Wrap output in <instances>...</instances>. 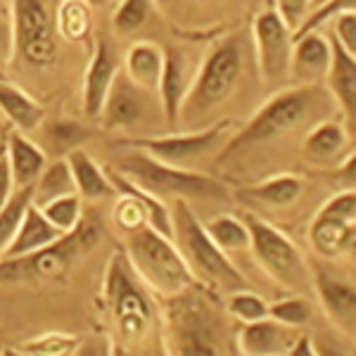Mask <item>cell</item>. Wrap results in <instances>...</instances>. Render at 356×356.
<instances>
[{
	"label": "cell",
	"mask_w": 356,
	"mask_h": 356,
	"mask_svg": "<svg viewBox=\"0 0 356 356\" xmlns=\"http://www.w3.org/2000/svg\"><path fill=\"white\" fill-rule=\"evenodd\" d=\"M100 302L112 323L114 340L124 352H136L154 332L157 309H154L152 290L138 278L129 257L122 250H114L102 278Z\"/></svg>",
	"instance_id": "obj_1"
},
{
	"label": "cell",
	"mask_w": 356,
	"mask_h": 356,
	"mask_svg": "<svg viewBox=\"0 0 356 356\" xmlns=\"http://www.w3.org/2000/svg\"><path fill=\"white\" fill-rule=\"evenodd\" d=\"M332 105L335 100L325 90V86H295L278 90L238 134L228 138L219 159H231L250 147L278 140L321 114H328Z\"/></svg>",
	"instance_id": "obj_2"
},
{
	"label": "cell",
	"mask_w": 356,
	"mask_h": 356,
	"mask_svg": "<svg viewBox=\"0 0 356 356\" xmlns=\"http://www.w3.org/2000/svg\"><path fill=\"white\" fill-rule=\"evenodd\" d=\"M245 69V48L240 36L223 38L209 50L197 67L195 81L178 112V124L186 131L209 122V114L226 105L238 88Z\"/></svg>",
	"instance_id": "obj_3"
},
{
	"label": "cell",
	"mask_w": 356,
	"mask_h": 356,
	"mask_svg": "<svg viewBox=\"0 0 356 356\" xmlns=\"http://www.w3.org/2000/svg\"><path fill=\"white\" fill-rule=\"evenodd\" d=\"M110 169L145 193L154 195L159 200H228V186H223L219 178L200 174L195 169H176V166L162 164L152 159L150 154L126 147L124 154H119Z\"/></svg>",
	"instance_id": "obj_4"
},
{
	"label": "cell",
	"mask_w": 356,
	"mask_h": 356,
	"mask_svg": "<svg viewBox=\"0 0 356 356\" xmlns=\"http://www.w3.org/2000/svg\"><path fill=\"white\" fill-rule=\"evenodd\" d=\"M176 207L171 209V226H174V245L178 247L181 257L186 259L188 268L193 271L195 280L219 288L223 292L247 290L245 275L235 268L226 252L216 247L214 240L207 235L204 223L195 216L188 200H174Z\"/></svg>",
	"instance_id": "obj_5"
},
{
	"label": "cell",
	"mask_w": 356,
	"mask_h": 356,
	"mask_svg": "<svg viewBox=\"0 0 356 356\" xmlns=\"http://www.w3.org/2000/svg\"><path fill=\"white\" fill-rule=\"evenodd\" d=\"M126 257H129L138 278L152 292H159L164 297H176L197 285L174 240L159 235L147 223L129 231Z\"/></svg>",
	"instance_id": "obj_6"
},
{
	"label": "cell",
	"mask_w": 356,
	"mask_h": 356,
	"mask_svg": "<svg viewBox=\"0 0 356 356\" xmlns=\"http://www.w3.org/2000/svg\"><path fill=\"white\" fill-rule=\"evenodd\" d=\"M97 240H100V231L95 223L81 221L72 233L62 235L53 245L13 257V259H0V285H43L50 280L67 278L76 257L81 252L93 250Z\"/></svg>",
	"instance_id": "obj_7"
},
{
	"label": "cell",
	"mask_w": 356,
	"mask_h": 356,
	"mask_svg": "<svg viewBox=\"0 0 356 356\" xmlns=\"http://www.w3.org/2000/svg\"><path fill=\"white\" fill-rule=\"evenodd\" d=\"M57 10L60 0H13V55L24 65L45 69L57 62L62 38Z\"/></svg>",
	"instance_id": "obj_8"
},
{
	"label": "cell",
	"mask_w": 356,
	"mask_h": 356,
	"mask_svg": "<svg viewBox=\"0 0 356 356\" xmlns=\"http://www.w3.org/2000/svg\"><path fill=\"white\" fill-rule=\"evenodd\" d=\"M169 316L174 356H223L219 318L195 295V285L174 297Z\"/></svg>",
	"instance_id": "obj_9"
},
{
	"label": "cell",
	"mask_w": 356,
	"mask_h": 356,
	"mask_svg": "<svg viewBox=\"0 0 356 356\" xmlns=\"http://www.w3.org/2000/svg\"><path fill=\"white\" fill-rule=\"evenodd\" d=\"M233 136L228 124H214L202 131H186L181 136H157V138H126L119 145L134 147L152 159L176 169H193L195 164L204 162L209 157H216L228 138Z\"/></svg>",
	"instance_id": "obj_10"
},
{
	"label": "cell",
	"mask_w": 356,
	"mask_h": 356,
	"mask_svg": "<svg viewBox=\"0 0 356 356\" xmlns=\"http://www.w3.org/2000/svg\"><path fill=\"white\" fill-rule=\"evenodd\" d=\"M243 221L250 231V250L254 252L257 261L266 268V273L290 290H307L309 266L297 245L259 216L245 214Z\"/></svg>",
	"instance_id": "obj_11"
},
{
	"label": "cell",
	"mask_w": 356,
	"mask_h": 356,
	"mask_svg": "<svg viewBox=\"0 0 356 356\" xmlns=\"http://www.w3.org/2000/svg\"><path fill=\"white\" fill-rule=\"evenodd\" d=\"M309 243L323 259H340L356 245V195L344 188L318 209L309 228Z\"/></svg>",
	"instance_id": "obj_12"
},
{
	"label": "cell",
	"mask_w": 356,
	"mask_h": 356,
	"mask_svg": "<svg viewBox=\"0 0 356 356\" xmlns=\"http://www.w3.org/2000/svg\"><path fill=\"white\" fill-rule=\"evenodd\" d=\"M252 36H254L257 67H259L261 79L268 86L283 83L290 76V55L295 36L275 13V8L261 10L254 17Z\"/></svg>",
	"instance_id": "obj_13"
},
{
	"label": "cell",
	"mask_w": 356,
	"mask_h": 356,
	"mask_svg": "<svg viewBox=\"0 0 356 356\" xmlns=\"http://www.w3.org/2000/svg\"><path fill=\"white\" fill-rule=\"evenodd\" d=\"M195 74H197V67H195L191 53L176 48V45L164 50V67L157 86V95L162 97L164 119L169 126L178 124V112H181L183 100H186L188 90L195 81Z\"/></svg>",
	"instance_id": "obj_14"
},
{
	"label": "cell",
	"mask_w": 356,
	"mask_h": 356,
	"mask_svg": "<svg viewBox=\"0 0 356 356\" xmlns=\"http://www.w3.org/2000/svg\"><path fill=\"white\" fill-rule=\"evenodd\" d=\"M147 114V90L138 88L126 74L119 72L110 93L102 102L100 117L102 129L107 131H129L143 122Z\"/></svg>",
	"instance_id": "obj_15"
},
{
	"label": "cell",
	"mask_w": 356,
	"mask_h": 356,
	"mask_svg": "<svg viewBox=\"0 0 356 356\" xmlns=\"http://www.w3.org/2000/svg\"><path fill=\"white\" fill-rule=\"evenodd\" d=\"M330 57V36H323L321 31H307L302 36H295L290 55V79L297 86H323Z\"/></svg>",
	"instance_id": "obj_16"
},
{
	"label": "cell",
	"mask_w": 356,
	"mask_h": 356,
	"mask_svg": "<svg viewBox=\"0 0 356 356\" xmlns=\"http://www.w3.org/2000/svg\"><path fill=\"white\" fill-rule=\"evenodd\" d=\"M122 72V62H119V53L114 48V43L107 36H102L95 43V53L90 60L88 69H86L83 79V112L88 117L97 119L102 110L107 93H110L114 79Z\"/></svg>",
	"instance_id": "obj_17"
},
{
	"label": "cell",
	"mask_w": 356,
	"mask_h": 356,
	"mask_svg": "<svg viewBox=\"0 0 356 356\" xmlns=\"http://www.w3.org/2000/svg\"><path fill=\"white\" fill-rule=\"evenodd\" d=\"M347 152H352V131L330 119H321L302 143L304 159L314 166H335L347 162Z\"/></svg>",
	"instance_id": "obj_18"
},
{
	"label": "cell",
	"mask_w": 356,
	"mask_h": 356,
	"mask_svg": "<svg viewBox=\"0 0 356 356\" xmlns=\"http://www.w3.org/2000/svg\"><path fill=\"white\" fill-rule=\"evenodd\" d=\"M332 45V57L330 67L325 72L323 86L335 100V105L344 112L349 122V131L354 134V122H356V55L347 53L335 38L330 36Z\"/></svg>",
	"instance_id": "obj_19"
},
{
	"label": "cell",
	"mask_w": 356,
	"mask_h": 356,
	"mask_svg": "<svg viewBox=\"0 0 356 356\" xmlns=\"http://www.w3.org/2000/svg\"><path fill=\"white\" fill-rule=\"evenodd\" d=\"M295 340V328H288L268 316L261 321L243 323L238 335V344L245 356H285Z\"/></svg>",
	"instance_id": "obj_20"
},
{
	"label": "cell",
	"mask_w": 356,
	"mask_h": 356,
	"mask_svg": "<svg viewBox=\"0 0 356 356\" xmlns=\"http://www.w3.org/2000/svg\"><path fill=\"white\" fill-rule=\"evenodd\" d=\"M316 292L321 297L325 314L332 318V323L344 332L354 335V323H356V290L352 283L337 278L332 273H325L321 268H316Z\"/></svg>",
	"instance_id": "obj_21"
},
{
	"label": "cell",
	"mask_w": 356,
	"mask_h": 356,
	"mask_svg": "<svg viewBox=\"0 0 356 356\" xmlns=\"http://www.w3.org/2000/svg\"><path fill=\"white\" fill-rule=\"evenodd\" d=\"M67 164L72 169L74 176V186H76V195L83 200H107L114 197L117 191H114L110 176L102 169L100 164L90 157L83 147H74L67 154Z\"/></svg>",
	"instance_id": "obj_22"
},
{
	"label": "cell",
	"mask_w": 356,
	"mask_h": 356,
	"mask_svg": "<svg viewBox=\"0 0 356 356\" xmlns=\"http://www.w3.org/2000/svg\"><path fill=\"white\" fill-rule=\"evenodd\" d=\"M65 233H60L57 228L50 223L45 216L41 214L36 204H29L26 211H24V219H22L19 228H17L13 243L5 250L3 259H13V257H22V254H29V252H36L41 247H48L53 245L55 240H60Z\"/></svg>",
	"instance_id": "obj_23"
},
{
	"label": "cell",
	"mask_w": 356,
	"mask_h": 356,
	"mask_svg": "<svg viewBox=\"0 0 356 356\" xmlns=\"http://www.w3.org/2000/svg\"><path fill=\"white\" fill-rule=\"evenodd\" d=\"M164 67V48L152 41H138L129 48L124 57V74L138 88L147 93H157Z\"/></svg>",
	"instance_id": "obj_24"
},
{
	"label": "cell",
	"mask_w": 356,
	"mask_h": 356,
	"mask_svg": "<svg viewBox=\"0 0 356 356\" xmlns=\"http://www.w3.org/2000/svg\"><path fill=\"white\" fill-rule=\"evenodd\" d=\"M8 164L15 188L33 186V181L41 176L45 166V152L38 145H33L26 136L13 134L8 140Z\"/></svg>",
	"instance_id": "obj_25"
},
{
	"label": "cell",
	"mask_w": 356,
	"mask_h": 356,
	"mask_svg": "<svg viewBox=\"0 0 356 356\" xmlns=\"http://www.w3.org/2000/svg\"><path fill=\"white\" fill-rule=\"evenodd\" d=\"M0 112L19 131H33L43 124L45 107L13 83L0 81Z\"/></svg>",
	"instance_id": "obj_26"
},
{
	"label": "cell",
	"mask_w": 356,
	"mask_h": 356,
	"mask_svg": "<svg viewBox=\"0 0 356 356\" xmlns=\"http://www.w3.org/2000/svg\"><path fill=\"white\" fill-rule=\"evenodd\" d=\"M74 193H76V186H74V176L67 159H55V162L45 164L41 176L33 181L31 202L36 207H43L45 202H53L57 197H65V195Z\"/></svg>",
	"instance_id": "obj_27"
},
{
	"label": "cell",
	"mask_w": 356,
	"mask_h": 356,
	"mask_svg": "<svg viewBox=\"0 0 356 356\" xmlns=\"http://www.w3.org/2000/svg\"><path fill=\"white\" fill-rule=\"evenodd\" d=\"M304 193V181L295 174H280L259 183L250 191V197L266 207H290Z\"/></svg>",
	"instance_id": "obj_28"
},
{
	"label": "cell",
	"mask_w": 356,
	"mask_h": 356,
	"mask_svg": "<svg viewBox=\"0 0 356 356\" xmlns=\"http://www.w3.org/2000/svg\"><path fill=\"white\" fill-rule=\"evenodd\" d=\"M204 231L223 252L250 250V231H247L245 221L238 219V216H216L209 223H204Z\"/></svg>",
	"instance_id": "obj_29"
},
{
	"label": "cell",
	"mask_w": 356,
	"mask_h": 356,
	"mask_svg": "<svg viewBox=\"0 0 356 356\" xmlns=\"http://www.w3.org/2000/svg\"><path fill=\"white\" fill-rule=\"evenodd\" d=\"M29 204H31V186L17 188V191L10 195V200L5 202L3 209H0V259H3L10 243H13Z\"/></svg>",
	"instance_id": "obj_30"
},
{
	"label": "cell",
	"mask_w": 356,
	"mask_h": 356,
	"mask_svg": "<svg viewBox=\"0 0 356 356\" xmlns=\"http://www.w3.org/2000/svg\"><path fill=\"white\" fill-rule=\"evenodd\" d=\"M57 29L67 41H81L90 31V8L83 0H62L57 10Z\"/></svg>",
	"instance_id": "obj_31"
},
{
	"label": "cell",
	"mask_w": 356,
	"mask_h": 356,
	"mask_svg": "<svg viewBox=\"0 0 356 356\" xmlns=\"http://www.w3.org/2000/svg\"><path fill=\"white\" fill-rule=\"evenodd\" d=\"M41 214L48 219L60 233H72L79 223L83 221V211H81V197L76 193L65 195V197H57L53 202H45L43 207H38Z\"/></svg>",
	"instance_id": "obj_32"
},
{
	"label": "cell",
	"mask_w": 356,
	"mask_h": 356,
	"mask_svg": "<svg viewBox=\"0 0 356 356\" xmlns=\"http://www.w3.org/2000/svg\"><path fill=\"white\" fill-rule=\"evenodd\" d=\"M152 0H119L117 10L112 15L114 31L119 36H131L138 29L145 26V22L152 15Z\"/></svg>",
	"instance_id": "obj_33"
},
{
	"label": "cell",
	"mask_w": 356,
	"mask_h": 356,
	"mask_svg": "<svg viewBox=\"0 0 356 356\" xmlns=\"http://www.w3.org/2000/svg\"><path fill=\"white\" fill-rule=\"evenodd\" d=\"M268 318L288 325V328H302L312 318V307L304 297H288L268 307Z\"/></svg>",
	"instance_id": "obj_34"
},
{
	"label": "cell",
	"mask_w": 356,
	"mask_h": 356,
	"mask_svg": "<svg viewBox=\"0 0 356 356\" xmlns=\"http://www.w3.org/2000/svg\"><path fill=\"white\" fill-rule=\"evenodd\" d=\"M228 312L240 321V323H252V321H261L268 316V304L259 295H252L247 290L231 292L228 297Z\"/></svg>",
	"instance_id": "obj_35"
},
{
	"label": "cell",
	"mask_w": 356,
	"mask_h": 356,
	"mask_svg": "<svg viewBox=\"0 0 356 356\" xmlns=\"http://www.w3.org/2000/svg\"><path fill=\"white\" fill-rule=\"evenodd\" d=\"M349 10H356V0H328L321 8L312 10L304 22L300 24V29L295 31V36H302L307 31H321V26L332 22L335 17H340L342 13H349Z\"/></svg>",
	"instance_id": "obj_36"
},
{
	"label": "cell",
	"mask_w": 356,
	"mask_h": 356,
	"mask_svg": "<svg viewBox=\"0 0 356 356\" xmlns=\"http://www.w3.org/2000/svg\"><path fill=\"white\" fill-rule=\"evenodd\" d=\"M45 136H48V140L53 143L55 150H74V145L76 143H83L86 138H88V129H83L81 124L76 122H67V119H57L48 126V131H45Z\"/></svg>",
	"instance_id": "obj_37"
},
{
	"label": "cell",
	"mask_w": 356,
	"mask_h": 356,
	"mask_svg": "<svg viewBox=\"0 0 356 356\" xmlns=\"http://www.w3.org/2000/svg\"><path fill=\"white\" fill-rule=\"evenodd\" d=\"M79 347L76 337L69 335H45L26 344V352L33 356H69Z\"/></svg>",
	"instance_id": "obj_38"
},
{
	"label": "cell",
	"mask_w": 356,
	"mask_h": 356,
	"mask_svg": "<svg viewBox=\"0 0 356 356\" xmlns=\"http://www.w3.org/2000/svg\"><path fill=\"white\" fill-rule=\"evenodd\" d=\"M330 36L342 45L347 53L356 55V10L342 13L340 17L332 19Z\"/></svg>",
	"instance_id": "obj_39"
},
{
	"label": "cell",
	"mask_w": 356,
	"mask_h": 356,
	"mask_svg": "<svg viewBox=\"0 0 356 356\" xmlns=\"http://www.w3.org/2000/svg\"><path fill=\"white\" fill-rule=\"evenodd\" d=\"M309 10H312L309 0H275V13L280 15L285 26L292 31V36H295V31L300 29L304 17L309 15Z\"/></svg>",
	"instance_id": "obj_40"
},
{
	"label": "cell",
	"mask_w": 356,
	"mask_h": 356,
	"mask_svg": "<svg viewBox=\"0 0 356 356\" xmlns=\"http://www.w3.org/2000/svg\"><path fill=\"white\" fill-rule=\"evenodd\" d=\"M13 57V26H10V17L5 10L0 13V65Z\"/></svg>",
	"instance_id": "obj_41"
},
{
	"label": "cell",
	"mask_w": 356,
	"mask_h": 356,
	"mask_svg": "<svg viewBox=\"0 0 356 356\" xmlns=\"http://www.w3.org/2000/svg\"><path fill=\"white\" fill-rule=\"evenodd\" d=\"M15 183H13V174H10V164L8 157H0V209L5 207V202L10 200V195L15 191Z\"/></svg>",
	"instance_id": "obj_42"
},
{
	"label": "cell",
	"mask_w": 356,
	"mask_h": 356,
	"mask_svg": "<svg viewBox=\"0 0 356 356\" xmlns=\"http://www.w3.org/2000/svg\"><path fill=\"white\" fill-rule=\"evenodd\" d=\"M69 356H110V347L105 340H88L83 347L74 349Z\"/></svg>",
	"instance_id": "obj_43"
},
{
	"label": "cell",
	"mask_w": 356,
	"mask_h": 356,
	"mask_svg": "<svg viewBox=\"0 0 356 356\" xmlns=\"http://www.w3.org/2000/svg\"><path fill=\"white\" fill-rule=\"evenodd\" d=\"M288 356H318V352H316L312 337L297 335V340L292 342V347L288 349Z\"/></svg>",
	"instance_id": "obj_44"
},
{
	"label": "cell",
	"mask_w": 356,
	"mask_h": 356,
	"mask_svg": "<svg viewBox=\"0 0 356 356\" xmlns=\"http://www.w3.org/2000/svg\"><path fill=\"white\" fill-rule=\"evenodd\" d=\"M316 352H318V356H347L335 347H316Z\"/></svg>",
	"instance_id": "obj_45"
},
{
	"label": "cell",
	"mask_w": 356,
	"mask_h": 356,
	"mask_svg": "<svg viewBox=\"0 0 356 356\" xmlns=\"http://www.w3.org/2000/svg\"><path fill=\"white\" fill-rule=\"evenodd\" d=\"M88 8H100V5H105V0H83Z\"/></svg>",
	"instance_id": "obj_46"
},
{
	"label": "cell",
	"mask_w": 356,
	"mask_h": 356,
	"mask_svg": "<svg viewBox=\"0 0 356 356\" xmlns=\"http://www.w3.org/2000/svg\"><path fill=\"white\" fill-rule=\"evenodd\" d=\"M0 356H24L22 352H17V349H3V354Z\"/></svg>",
	"instance_id": "obj_47"
},
{
	"label": "cell",
	"mask_w": 356,
	"mask_h": 356,
	"mask_svg": "<svg viewBox=\"0 0 356 356\" xmlns=\"http://www.w3.org/2000/svg\"><path fill=\"white\" fill-rule=\"evenodd\" d=\"M323 3H328V0H309V5H312V10L321 8V5H323ZM312 10H309V13H312Z\"/></svg>",
	"instance_id": "obj_48"
},
{
	"label": "cell",
	"mask_w": 356,
	"mask_h": 356,
	"mask_svg": "<svg viewBox=\"0 0 356 356\" xmlns=\"http://www.w3.org/2000/svg\"><path fill=\"white\" fill-rule=\"evenodd\" d=\"M105 3H114V5H117V3H119V0H105Z\"/></svg>",
	"instance_id": "obj_49"
},
{
	"label": "cell",
	"mask_w": 356,
	"mask_h": 356,
	"mask_svg": "<svg viewBox=\"0 0 356 356\" xmlns=\"http://www.w3.org/2000/svg\"><path fill=\"white\" fill-rule=\"evenodd\" d=\"M3 10H5V8H3V3H0V13H3Z\"/></svg>",
	"instance_id": "obj_50"
}]
</instances>
